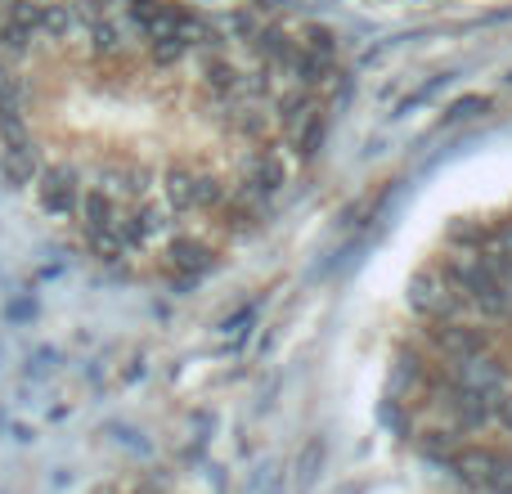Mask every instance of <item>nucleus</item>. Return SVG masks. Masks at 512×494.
<instances>
[{"mask_svg": "<svg viewBox=\"0 0 512 494\" xmlns=\"http://www.w3.org/2000/svg\"><path fill=\"white\" fill-rule=\"evenodd\" d=\"M333 72L243 0H0V167L117 274H198L292 189Z\"/></svg>", "mask_w": 512, "mask_h": 494, "instance_id": "1", "label": "nucleus"}]
</instances>
